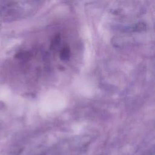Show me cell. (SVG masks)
<instances>
[{"instance_id": "cell-1", "label": "cell", "mask_w": 155, "mask_h": 155, "mask_svg": "<svg viewBox=\"0 0 155 155\" xmlns=\"http://www.w3.org/2000/svg\"><path fill=\"white\" fill-rule=\"evenodd\" d=\"M70 50L68 47L66 46L62 48L60 51V58L63 61H67L70 58Z\"/></svg>"}, {"instance_id": "cell-2", "label": "cell", "mask_w": 155, "mask_h": 155, "mask_svg": "<svg viewBox=\"0 0 155 155\" xmlns=\"http://www.w3.org/2000/svg\"><path fill=\"white\" fill-rule=\"evenodd\" d=\"M145 28V24L143 23H142V22H139L138 24H136L134 26V30L135 31H140L142 30H144Z\"/></svg>"}, {"instance_id": "cell-3", "label": "cell", "mask_w": 155, "mask_h": 155, "mask_svg": "<svg viewBox=\"0 0 155 155\" xmlns=\"http://www.w3.org/2000/svg\"><path fill=\"white\" fill-rule=\"evenodd\" d=\"M60 41H61V38H60V36L59 35H56L54 37L53 41H52V42H51V47H54L55 46H56L58 44H59V43L60 42Z\"/></svg>"}]
</instances>
